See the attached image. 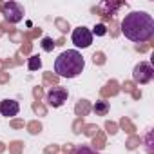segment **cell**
<instances>
[{"label":"cell","mask_w":154,"mask_h":154,"mask_svg":"<svg viewBox=\"0 0 154 154\" xmlns=\"http://www.w3.org/2000/svg\"><path fill=\"white\" fill-rule=\"evenodd\" d=\"M122 35L136 44L150 40L154 35V18L145 11H131L122 20Z\"/></svg>","instance_id":"6da1fadb"},{"label":"cell","mask_w":154,"mask_h":154,"mask_svg":"<svg viewBox=\"0 0 154 154\" xmlns=\"http://www.w3.org/2000/svg\"><path fill=\"white\" fill-rule=\"evenodd\" d=\"M84 67L85 60L76 49H67L54 60V72L62 78H76L82 74Z\"/></svg>","instance_id":"7a4b0ae2"},{"label":"cell","mask_w":154,"mask_h":154,"mask_svg":"<svg viewBox=\"0 0 154 154\" xmlns=\"http://www.w3.org/2000/svg\"><path fill=\"white\" fill-rule=\"evenodd\" d=\"M71 40H72L74 47H78V49H87V47L93 44V33H91V29H87L85 26H80V27L72 29Z\"/></svg>","instance_id":"3957f363"},{"label":"cell","mask_w":154,"mask_h":154,"mask_svg":"<svg viewBox=\"0 0 154 154\" xmlns=\"http://www.w3.org/2000/svg\"><path fill=\"white\" fill-rule=\"evenodd\" d=\"M132 78H134V82L140 84V85L149 84V82L154 78V69H152V65H150L149 62H140V63L134 67V71H132Z\"/></svg>","instance_id":"277c9868"},{"label":"cell","mask_w":154,"mask_h":154,"mask_svg":"<svg viewBox=\"0 0 154 154\" xmlns=\"http://www.w3.org/2000/svg\"><path fill=\"white\" fill-rule=\"evenodd\" d=\"M2 15L9 24H18L24 18V6L18 2H6L2 6Z\"/></svg>","instance_id":"5b68a950"},{"label":"cell","mask_w":154,"mask_h":154,"mask_svg":"<svg viewBox=\"0 0 154 154\" xmlns=\"http://www.w3.org/2000/svg\"><path fill=\"white\" fill-rule=\"evenodd\" d=\"M67 98H69L67 89H65V87H60V85L49 89L47 94H45V102H47L51 107H62V105L67 102Z\"/></svg>","instance_id":"8992f818"},{"label":"cell","mask_w":154,"mask_h":154,"mask_svg":"<svg viewBox=\"0 0 154 154\" xmlns=\"http://www.w3.org/2000/svg\"><path fill=\"white\" fill-rule=\"evenodd\" d=\"M18 111H20V105L15 100H2L0 102V114L2 116H8V118L9 116H17Z\"/></svg>","instance_id":"52a82bcc"},{"label":"cell","mask_w":154,"mask_h":154,"mask_svg":"<svg viewBox=\"0 0 154 154\" xmlns=\"http://www.w3.org/2000/svg\"><path fill=\"white\" fill-rule=\"evenodd\" d=\"M93 111H94L98 116H105V114L109 112V103L103 102V100H98V102L93 105Z\"/></svg>","instance_id":"ba28073f"},{"label":"cell","mask_w":154,"mask_h":154,"mask_svg":"<svg viewBox=\"0 0 154 154\" xmlns=\"http://www.w3.org/2000/svg\"><path fill=\"white\" fill-rule=\"evenodd\" d=\"M27 67H29V71H36V69H40V67H42V60H40V56H31L29 62H27Z\"/></svg>","instance_id":"9c48e42d"},{"label":"cell","mask_w":154,"mask_h":154,"mask_svg":"<svg viewBox=\"0 0 154 154\" xmlns=\"http://www.w3.org/2000/svg\"><path fill=\"white\" fill-rule=\"evenodd\" d=\"M42 49H44L45 53H51V51L54 49V42H53V38H49V36L42 38Z\"/></svg>","instance_id":"30bf717a"},{"label":"cell","mask_w":154,"mask_h":154,"mask_svg":"<svg viewBox=\"0 0 154 154\" xmlns=\"http://www.w3.org/2000/svg\"><path fill=\"white\" fill-rule=\"evenodd\" d=\"M74 154H100L98 150H94L93 147H89V145H82V147H78L74 150Z\"/></svg>","instance_id":"8fae6325"},{"label":"cell","mask_w":154,"mask_h":154,"mask_svg":"<svg viewBox=\"0 0 154 154\" xmlns=\"http://www.w3.org/2000/svg\"><path fill=\"white\" fill-rule=\"evenodd\" d=\"M91 33H93V36H94V35H96V36H105V35H107V27H105L103 24H96Z\"/></svg>","instance_id":"7c38bea8"}]
</instances>
